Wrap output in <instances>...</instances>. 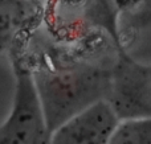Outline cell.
Returning <instances> with one entry per match:
<instances>
[{"instance_id": "6da1fadb", "label": "cell", "mask_w": 151, "mask_h": 144, "mask_svg": "<svg viewBox=\"0 0 151 144\" xmlns=\"http://www.w3.org/2000/svg\"><path fill=\"white\" fill-rule=\"evenodd\" d=\"M32 73L50 132L89 106L106 99L110 78L107 69L69 66Z\"/></svg>"}, {"instance_id": "7a4b0ae2", "label": "cell", "mask_w": 151, "mask_h": 144, "mask_svg": "<svg viewBox=\"0 0 151 144\" xmlns=\"http://www.w3.org/2000/svg\"><path fill=\"white\" fill-rule=\"evenodd\" d=\"M15 93L9 115L0 124V144H50V132L33 73L11 45Z\"/></svg>"}, {"instance_id": "3957f363", "label": "cell", "mask_w": 151, "mask_h": 144, "mask_svg": "<svg viewBox=\"0 0 151 144\" xmlns=\"http://www.w3.org/2000/svg\"><path fill=\"white\" fill-rule=\"evenodd\" d=\"M105 101L119 120L151 118V65L135 61L123 49L118 50Z\"/></svg>"}, {"instance_id": "277c9868", "label": "cell", "mask_w": 151, "mask_h": 144, "mask_svg": "<svg viewBox=\"0 0 151 144\" xmlns=\"http://www.w3.org/2000/svg\"><path fill=\"white\" fill-rule=\"evenodd\" d=\"M118 122L109 103L98 101L57 127L50 144H107Z\"/></svg>"}, {"instance_id": "5b68a950", "label": "cell", "mask_w": 151, "mask_h": 144, "mask_svg": "<svg viewBox=\"0 0 151 144\" xmlns=\"http://www.w3.org/2000/svg\"><path fill=\"white\" fill-rule=\"evenodd\" d=\"M107 144H151V118L119 120Z\"/></svg>"}, {"instance_id": "8992f818", "label": "cell", "mask_w": 151, "mask_h": 144, "mask_svg": "<svg viewBox=\"0 0 151 144\" xmlns=\"http://www.w3.org/2000/svg\"><path fill=\"white\" fill-rule=\"evenodd\" d=\"M20 15L19 0H0V53L12 45Z\"/></svg>"}, {"instance_id": "52a82bcc", "label": "cell", "mask_w": 151, "mask_h": 144, "mask_svg": "<svg viewBox=\"0 0 151 144\" xmlns=\"http://www.w3.org/2000/svg\"><path fill=\"white\" fill-rule=\"evenodd\" d=\"M142 0H111L114 8L118 11H123V9H129L131 7H135L141 3Z\"/></svg>"}]
</instances>
